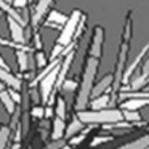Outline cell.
Wrapping results in <instances>:
<instances>
[{
    "label": "cell",
    "mask_w": 149,
    "mask_h": 149,
    "mask_svg": "<svg viewBox=\"0 0 149 149\" xmlns=\"http://www.w3.org/2000/svg\"><path fill=\"white\" fill-rule=\"evenodd\" d=\"M96 71H98V58L91 56L88 59L87 66H85V72H84V79H82L80 88L77 93V100H75V109L79 111H85V107L88 106V101L91 98V91H93V82L96 77Z\"/></svg>",
    "instance_id": "6da1fadb"
},
{
    "label": "cell",
    "mask_w": 149,
    "mask_h": 149,
    "mask_svg": "<svg viewBox=\"0 0 149 149\" xmlns=\"http://www.w3.org/2000/svg\"><path fill=\"white\" fill-rule=\"evenodd\" d=\"M77 117L85 125H109L123 120V112L119 109H100V111H79Z\"/></svg>",
    "instance_id": "7a4b0ae2"
},
{
    "label": "cell",
    "mask_w": 149,
    "mask_h": 149,
    "mask_svg": "<svg viewBox=\"0 0 149 149\" xmlns=\"http://www.w3.org/2000/svg\"><path fill=\"white\" fill-rule=\"evenodd\" d=\"M130 19L127 21V26H125V32H123V42L122 47H120V52H119V58H117V64H116V72H114V84H112V90L119 91V87L123 80V69H125V61H127V55H128V43H130Z\"/></svg>",
    "instance_id": "3957f363"
},
{
    "label": "cell",
    "mask_w": 149,
    "mask_h": 149,
    "mask_svg": "<svg viewBox=\"0 0 149 149\" xmlns=\"http://www.w3.org/2000/svg\"><path fill=\"white\" fill-rule=\"evenodd\" d=\"M80 18H82V13H80L79 10H74V11H72L71 16H69L68 21H66V24L63 26L61 34H59L58 42H56V43H59V45H63V47L71 45V43H72V39H74V36H75V32H77V29L80 27V26H79V23H80Z\"/></svg>",
    "instance_id": "277c9868"
},
{
    "label": "cell",
    "mask_w": 149,
    "mask_h": 149,
    "mask_svg": "<svg viewBox=\"0 0 149 149\" xmlns=\"http://www.w3.org/2000/svg\"><path fill=\"white\" fill-rule=\"evenodd\" d=\"M59 66H61V63L40 80V98H42V103H45V104L48 103L50 96H52V93H53V88H55L56 82H58Z\"/></svg>",
    "instance_id": "5b68a950"
},
{
    "label": "cell",
    "mask_w": 149,
    "mask_h": 149,
    "mask_svg": "<svg viewBox=\"0 0 149 149\" xmlns=\"http://www.w3.org/2000/svg\"><path fill=\"white\" fill-rule=\"evenodd\" d=\"M7 23H8V29H10V36H11V40L16 43H24L26 39H24V24H21L18 19L8 16L7 18Z\"/></svg>",
    "instance_id": "8992f818"
},
{
    "label": "cell",
    "mask_w": 149,
    "mask_h": 149,
    "mask_svg": "<svg viewBox=\"0 0 149 149\" xmlns=\"http://www.w3.org/2000/svg\"><path fill=\"white\" fill-rule=\"evenodd\" d=\"M0 82H3L7 87H10V88H15V90H18L19 91L21 88H23V84H21V80L16 77V75H13L8 69H5V68H2L0 66Z\"/></svg>",
    "instance_id": "52a82bcc"
},
{
    "label": "cell",
    "mask_w": 149,
    "mask_h": 149,
    "mask_svg": "<svg viewBox=\"0 0 149 149\" xmlns=\"http://www.w3.org/2000/svg\"><path fill=\"white\" fill-rule=\"evenodd\" d=\"M103 37H104V32H103V27L98 26L96 31H95V36L91 39V47H90V55L93 58H100L101 56V47H103Z\"/></svg>",
    "instance_id": "ba28073f"
},
{
    "label": "cell",
    "mask_w": 149,
    "mask_h": 149,
    "mask_svg": "<svg viewBox=\"0 0 149 149\" xmlns=\"http://www.w3.org/2000/svg\"><path fill=\"white\" fill-rule=\"evenodd\" d=\"M149 104V98H141V96H128V100L122 103V109L127 111H138L139 107H144Z\"/></svg>",
    "instance_id": "9c48e42d"
},
{
    "label": "cell",
    "mask_w": 149,
    "mask_h": 149,
    "mask_svg": "<svg viewBox=\"0 0 149 149\" xmlns=\"http://www.w3.org/2000/svg\"><path fill=\"white\" fill-rule=\"evenodd\" d=\"M52 2H53V0H39V3L36 5V8H34V15H32V23L34 24H39L40 23V19L43 18V15L48 11Z\"/></svg>",
    "instance_id": "30bf717a"
},
{
    "label": "cell",
    "mask_w": 149,
    "mask_h": 149,
    "mask_svg": "<svg viewBox=\"0 0 149 149\" xmlns=\"http://www.w3.org/2000/svg\"><path fill=\"white\" fill-rule=\"evenodd\" d=\"M112 84H114V75H106V77H104L103 80L100 82V84L93 87V91H91V98H98V96H101V95H103L104 91L109 90V88L112 87Z\"/></svg>",
    "instance_id": "8fae6325"
},
{
    "label": "cell",
    "mask_w": 149,
    "mask_h": 149,
    "mask_svg": "<svg viewBox=\"0 0 149 149\" xmlns=\"http://www.w3.org/2000/svg\"><path fill=\"white\" fill-rule=\"evenodd\" d=\"M66 133V123L64 119L61 117H55L53 120V130H52V139H63Z\"/></svg>",
    "instance_id": "7c38bea8"
},
{
    "label": "cell",
    "mask_w": 149,
    "mask_h": 149,
    "mask_svg": "<svg viewBox=\"0 0 149 149\" xmlns=\"http://www.w3.org/2000/svg\"><path fill=\"white\" fill-rule=\"evenodd\" d=\"M148 148H149V135H144L141 138L135 139V141L127 143V144L116 148V149H148Z\"/></svg>",
    "instance_id": "4fadbf2b"
},
{
    "label": "cell",
    "mask_w": 149,
    "mask_h": 149,
    "mask_svg": "<svg viewBox=\"0 0 149 149\" xmlns=\"http://www.w3.org/2000/svg\"><path fill=\"white\" fill-rule=\"evenodd\" d=\"M84 125H85V123L82 122V120L79 119V117L72 119V122L69 123L68 127H66V133H64V136H66V138H69V139H71L72 136H75L77 133H80V130L84 128Z\"/></svg>",
    "instance_id": "5bb4252c"
},
{
    "label": "cell",
    "mask_w": 149,
    "mask_h": 149,
    "mask_svg": "<svg viewBox=\"0 0 149 149\" xmlns=\"http://www.w3.org/2000/svg\"><path fill=\"white\" fill-rule=\"evenodd\" d=\"M0 101H2V104H3V107L7 109L8 114H13L15 111H16V103H15L13 98L10 96V93H8L7 88L0 91Z\"/></svg>",
    "instance_id": "9a60e30c"
},
{
    "label": "cell",
    "mask_w": 149,
    "mask_h": 149,
    "mask_svg": "<svg viewBox=\"0 0 149 149\" xmlns=\"http://www.w3.org/2000/svg\"><path fill=\"white\" fill-rule=\"evenodd\" d=\"M16 59H18V66H19V71L21 72H26L29 69V63H31V58L24 50H18L16 52Z\"/></svg>",
    "instance_id": "2e32d148"
},
{
    "label": "cell",
    "mask_w": 149,
    "mask_h": 149,
    "mask_svg": "<svg viewBox=\"0 0 149 149\" xmlns=\"http://www.w3.org/2000/svg\"><path fill=\"white\" fill-rule=\"evenodd\" d=\"M66 21H68V16H66V15H63V13H59V11H56V10L50 11L48 18H47V23H50V24H59V26H64Z\"/></svg>",
    "instance_id": "e0dca14e"
},
{
    "label": "cell",
    "mask_w": 149,
    "mask_h": 149,
    "mask_svg": "<svg viewBox=\"0 0 149 149\" xmlns=\"http://www.w3.org/2000/svg\"><path fill=\"white\" fill-rule=\"evenodd\" d=\"M109 96L107 95H101V96H98V98H93L91 100V103H90V106H91V109L93 111H100V109H106V106L109 104Z\"/></svg>",
    "instance_id": "ac0fdd59"
},
{
    "label": "cell",
    "mask_w": 149,
    "mask_h": 149,
    "mask_svg": "<svg viewBox=\"0 0 149 149\" xmlns=\"http://www.w3.org/2000/svg\"><path fill=\"white\" fill-rule=\"evenodd\" d=\"M122 112H123V119H125L127 122H130V123L139 122V120H141V116H139V112H136V111H127V109H123Z\"/></svg>",
    "instance_id": "d6986e66"
},
{
    "label": "cell",
    "mask_w": 149,
    "mask_h": 149,
    "mask_svg": "<svg viewBox=\"0 0 149 149\" xmlns=\"http://www.w3.org/2000/svg\"><path fill=\"white\" fill-rule=\"evenodd\" d=\"M8 139H10V128L8 127H0V149H5Z\"/></svg>",
    "instance_id": "ffe728a7"
},
{
    "label": "cell",
    "mask_w": 149,
    "mask_h": 149,
    "mask_svg": "<svg viewBox=\"0 0 149 149\" xmlns=\"http://www.w3.org/2000/svg\"><path fill=\"white\" fill-rule=\"evenodd\" d=\"M55 114H56V117H61V119H64V117H66V103H64L63 98H58V100H56Z\"/></svg>",
    "instance_id": "44dd1931"
},
{
    "label": "cell",
    "mask_w": 149,
    "mask_h": 149,
    "mask_svg": "<svg viewBox=\"0 0 149 149\" xmlns=\"http://www.w3.org/2000/svg\"><path fill=\"white\" fill-rule=\"evenodd\" d=\"M31 114H32V117H36V119H43V117H45V107L36 106V107H32Z\"/></svg>",
    "instance_id": "7402d4cb"
},
{
    "label": "cell",
    "mask_w": 149,
    "mask_h": 149,
    "mask_svg": "<svg viewBox=\"0 0 149 149\" xmlns=\"http://www.w3.org/2000/svg\"><path fill=\"white\" fill-rule=\"evenodd\" d=\"M36 63H37V68H45L47 66V58L40 50L36 53Z\"/></svg>",
    "instance_id": "603a6c76"
},
{
    "label": "cell",
    "mask_w": 149,
    "mask_h": 149,
    "mask_svg": "<svg viewBox=\"0 0 149 149\" xmlns=\"http://www.w3.org/2000/svg\"><path fill=\"white\" fill-rule=\"evenodd\" d=\"M64 48H66V47H63V45H59V43H56V45L53 47V50H52V56H50V58L55 61V59L59 56V53H64Z\"/></svg>",
    "instance_id": "cb8c5ba5"
},
{
    "label": "cell",
    "mask_w": 149,
    "mask_h": 149,
    "mask_svg": "<svg viewBox=\"0 0 149 149\" xmlns=\"http://www.w3.org/2000/svg\"><path fill=\"white\" fill-rule=\"evenodd\" d=\"M87 133H88V130H85L84 133H80V135H77V136H72L71 138V146H77L79 143H82L85 139V136H87Z\"/></svg>",
    "instance_id": "d4e9b609"
},
{
    "label": "cell",
    "mask_w": 149,
    "mask_h": 149,
    "mask_svg": "<svg viewBox=\"0 0 149 149\" xmlns=\"http://www.w3.org/2000/svg\"><path fill=\"white\" fill-rule=\"evenodd\" d=\"M63 146H66L64 139H53V143H50L47 146V149H61Z\"/></svg>",
    "instance_id": "484cf974"
},
{
    "label": "cell",
    "mask_w": 149,
    "mask_h": 149,
    "mask_svg": "<svg viewBox=\"0 0 149 149\" xmlns=\"http://www.w3.org/2000/svg\"><path fill=\"white\" fill-rule=\"evenodd\" d=\"M75 87H77V84H75L74 80H68V79H66L61 88H63V90H66V91H72V90H75Z\"/></svg>",
    "instance_id": "4316f807"
},
{
    "label": "cell",
    "mask_w": 149,
    "mask_h": 149,
    "mask_svg": "<svg viewBox=\"0 0 149 149\" xmlns=\"http://www.w3.org/2000/svg\"><path fill=\"white\" fill-rule=\"evenodd\" d=\"M111 139H112V136H98V138H95L93 141H91V146H98V144H101V143L111 141Z\"/></svg>",
    "instance_id": "83f0119b"
},
{
    "label": "cell",
    "mask_w": 149,
    "mask_h": 149,
    "mask_svg": "<svg viewBox=\"0 0 149 149\" xmlns=\"http://www.w3.org/2000/svg\"><path fill=\"white\" fill-rule=\"evenodd\" d=\"M8 93H10V96L13 98V101L16 104L21 103V96H19V93H18V90H15V88H8Z\"/></svg>",
    "instance_id": "f1b7e54d"
},
{
    "label": "cell",
    "mask_w": 149,
    "mask_h": 149,
    "mask_svg": "<svg viewBox=\"0 0 149 149\" xmlns=\"http://www.w3.org/2000/svg\"><path fill=\"white\" fill-rule=\"evenodd\" d=\"M141 77H144L146 80H149V58L146 59V63L143 64V71H141Z\"/></svg>",
    "instance_id": "f546056e"
},
{
    "label": "cell",
    "mask_w": 149,
    "mask_h": 149,
    "mask_svg": "<svg viewBox=\"0 0 149 149\" xmlns=\"http://www.w3.org/2000/svg\"><path fill=\"white\" fill-rule=\"evenodd\" d=\"M27 2H29V0H13L11 5H13V8H24L27 5Z\"/></svg>",
    "instance_id": "4dcf8cb0"
},
{
    "label": "cell",
    "mask_w": 149,
    "mask_h": 149,
    "mask_svg": "<svg viewBox=\"0 0 149 149\" xmlns=\"http://www.w3.org/2000/svg\"><path fill=\"white\" fill-rule=\"evenodd\" d=\"M52 116H53V107L52 106H47L45 107V117H48V119H50Z\"/></svg>",
    "instance_id": "1f68e13d"
},
{
    "label": "cell",
    "mask_w": 149,
    "mask_h": 149,
    "mask_svg": "<svg viewBox=\"0 0 149 149\" xmlns=\"http://www.w3.org/2000/svg\"><path fill=\"white\" fill-rule=\"evenodd\" d=\"M0 66H2V68H5V69H8V71H10V68H8V66H7V63H5V59L2 58V55H0Z\"/></svg>",
    "instance_id": "d6a6232c"
},
{
    "label": "cell",
    "mask_w": 149,
    "mask_h": 149,
    "mask_svg": "<svg viewBox=\"0 0 149 149\" xmlns=\"http://www.w3.org/2000/svg\"><path fill=\"white\" fill-rule=\"evenodd\" d=\"M11 149H19V143H15V144L11 146Z\"/></svg>",
    "instance_id": "836d02e7"
},
{
    "label": "cell",
    "mask_w": 149,
    "mask_h": 149,
    "mask_svg": "<svg viewBox=\"0 0 149 149\" xmlns=\"http://www.w3.org/2000/svg\"><path fill=\"white\" fill-rule=\"evenodd\" d=\"M2 90H5V84H3V82H0V91H2Z\"/></svg>",
    "instance_id": "e575fe53"
},
{
    "label": "cell",
    "mask_w": 149,
    "mask_h": 149,
    "mask_svg": "<svg viewBox=\"0 0 149 149\" xmlns=\"http://www.w3.org/2000/svg\"><path fill=\"white\" fill-rule=\"evenodd\" d=\"M61 149H72V146H71V144H69V146H68V144H66V146H63V148H61Z\"/></svg>",
    "instance_id": "d590c367"
},
{
    "label": "cell",
    "mask_w": 149,
    "mask_h": 149,
    "mask_svg": "<svg viewBox=\"0 0 149 149\" xmlns=\"http://www.w3.org/2000/svg\"><path fill=\"white\" fill-rule=\"evenodd\" d=\"M5 2H8V3H11V2H13V0H5Z\"/></svg>",
    "instance_id": "8d00e7d4"
},
{
    "label": "cell",
    "mask_w": 149,
    "mask_h": 149,
    "mask_svg": "<svg viewBox=\"0 0 149 149\" xmlns=\"http://www.w3.org/2000/svg\"><path fill=\"white\" fill-rule=\"evenodd\" d=\"M2 13H3V11H2V10H0V16H2Z\"/></svg>",
    "instance_id": "74e56055"
},
{
    "label": "cell",
    "mask_w": 149,
    "mask_h": 149,
    "mask_svg": "<svg viewBox=\"0 0 149 149\" xmlns=\"http://www.w3.org/2000/svg\"><path fill=\"white\" fill-rule=\"evenodd\" d=\"M148 149H149V148H148Z\"/></svg>",
    "instance_id": "f35d334b"
}]
</instances>
